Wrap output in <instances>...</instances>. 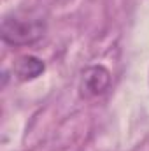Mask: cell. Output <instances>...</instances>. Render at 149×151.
<instances>
[{
	"label": "cell",
	"mask_w": 149,
	"mask_h": 151,
	"mask_svg": "<svg viewBox=\"0 0 149 151\" xmlns=\"http://www.w3.org/2000/svg\"><path fill=\"white\" fill-rule=\"evenodd\" d=\"M44 70H46V63L34 55H23L16 58L12 63V72L19 81H34L39 76H42Z\"/></svg>",
	"instance_id": "cell-3"
},
{
	"label": "cell",
	"mask_w": 149,
	"mask_h": 151,
	"mask_svg": "<svg viewBox=\"0 0 149 151\" xmlns=\"http://www.w3.org/2000/svg\"><path fill=\"white\" fill-rule=\"evenodd\" d=\"M111 72L104 65H90L82 70L79 91L84 99H95L104 95L111 88Z\"/></svg>",
	"instance_id": "cell-2"
},
{
	"label": "cell",
	"mask_w": 149,
	"mask_h": 151,
	"mask_svg": "<svg viewBox=\"0 0 149 151\" xmlns=\"http://www.w3.org/2000/svg\"><path fill=\"white\" fill-rule=\"evenodd\" d=\"M46 23L39 18L7 14L2 19V39L9 46H28L44 37Z\"/></svg>",
	"instance_id": "cell-1"
}]
</instances>
